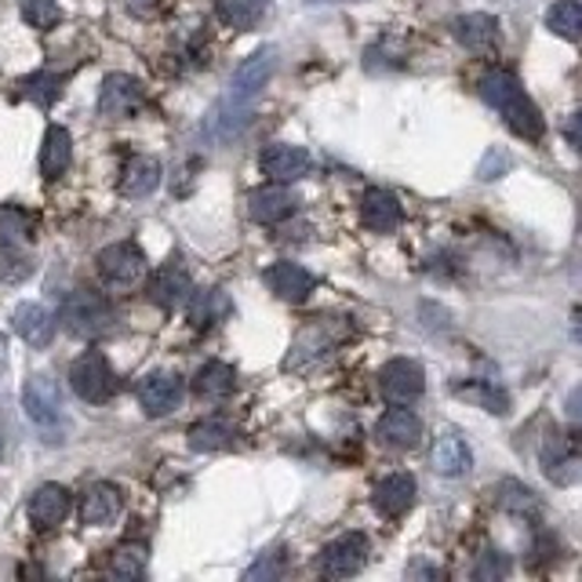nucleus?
Wrapping results in <instances>:
<instances>
[{"mask_svg":"<svg viewBox=\"0 0 582 582\" xmlns=\"http://www.w3.org/2000/svg\"><path fill=\"white\" fill-rule=\"evenodd\" d=\"M415 495H419V485L412 474H390L387 480L375 485V510L382 517H401L412 510Z\"/></svg>","mask_w":582,"mask_h":582,"instance_id":"obj_20","label":"nucleus"},{"mask_svg":"<svg viewBox=\"0 0 582 582\" xmlns=\"http://www.w3.org/2000/svg\"><path fill=\"white\" fill-rule=\"evenodd\" d=\"M506 572H510V561H506V553H499V550H488V553L474 564V575H477L480 582H495V579H502Z\"/></svg>","mask_w":582,"mask_h":582,"instance_id":"obj_37","label":"nucleus"},{"mask_svg":"<svg viewBox=\"0 0 582 582\" xmlns=\"http://www.w3.org/2000/svg\"><path fill=\"white\" fill-rule=\"evenodd\" d=\"M182 375H176V371H154V375L142 379L139 387V404L142 412L150 419H160L168 412H176V408L182 404Z\"/></svg>","mask_w":582,"mask_h":582,"instance_id":"obj_11","label":"nucleus"},{"mask_svg":"<svg viewBox=\"0 0 582 582\" xmlns=\"http://www.w3.org/2000/svg\"><path fill=\"white\" fill-rule=\"evenodd\" d=\"M452 33L469 52H488L499 41V22L491 15H459L452 22Z\"/></svg>","mask_w":582,"mask_h":582,"instance_id":"obj_22","label":"nucleus"},{"mask_svg":"<svg viewBox=\"0 0 582 582\" xmlns=\"http://www.w3.org/2000/svg\"><path fill=\"white\" fill-rule=\"evenodd\" d=\"M572 336H575V339H579V342H582V317H579V320H575V328H572Z\"/></svg>","mask_w":582,"mask_h":582,"instance_id":"obj_41","label":"nucleus"},{"mask_svg":"<svg viewBox=\"0 0 582 582\" xmlns=\"http://www.w3.org/2000/svg\"><path fill=\"white\" fill-rule=\"evenodd\" d=\"M361 222L375 233H390L401 226V201L382 186H371L361 201Z\"/></svg>","mask_w":582,"mask_h":582,"instance_id":"obj_19","label":"nucleus"},{"mask_svg":"<svg viewBox=\"0 0 582 582\" xmlns=\"http://www.w3.org/2000/svg\"><path fill=\"white\" fill-rule=\"evenodd\" d=\"M495 491H499V506L502 510H510V514H536L539 510L536 495H531L525 485H517V480H502Z\"/></svg>","mask_w":582,"mask_h":582,"instance_id":"obj_34","label":"nucleus"},{"mask_svg":"<svg viewBox=\"0 0 582 582\" xmlns=\"http://www.w3.org/2000/svg\"><path fill=\"white\" fill-rule=\"evenodd\" d=\"M266 284H269V292L284 303H306L317 281L299 263H274L266 269Z\"/></svg>","mask_w":582,"mask_h":582,"instance_id":"obj_16","label":"nucleus"},{"mask_svg":"<svg viewBox=\"0 0 582 582\" xmlns=\"http://www.w3.org/2000/svg\"><path fill=\"white\" fill-rule=\"evenodd\" d=\"M375 437L387 444V448L408 452V448H415V444L423 441V423H419V415L404 412V404H398L393 412H387L375 423Z\"/></svg>","mask_w":582,"mask_h":582,"instance_id":"obj_14","label":"nucleus"},{"mask_svg":"<svg viewBox=\"0 0 582 582\" xmlns=\"http://www.w3.org/2000/svg\"><path fill=\"white\" fill-rule=\"evenodd\" d=\"M564 139L582 154V109H579V114H572V120L564 124Z\"/></svg>","mask_w":582,"mask_h":582,"instance_id":"obj_39","label":"nucleus"},{"mask_svg":"<svg viewBox=\"0 0 582 582\" xmlns=\"http://www.w3.org/2000/svg\"><path fill=\"white\" fill-rule=\"evenodd\" d=\"M142 103H146V88L139 77H131V73H109L103 81V92H98V114L106 120L131 117Z\"/></svg>","mask_w":582,"mask_h":582,"instance_id":"obj_8","label":"nucleus"},{"mask_svg":"<svg viewBox=\"0 0 582 582\" xmlns=\"http://www.w3.org/2000/svg\"><path fill=\"white\" fill-rule=\"evenodd\" d=\"M33 237V222L19 212V208H4L0 212V241L4 244H27Z\"/></svg>","mask_w":582,"mask_h":582,"instance_id":"obj_35","label":"nucleus"},{"mask_svg":"<svg viewBox=\"0 0 582 582\" xmlns=\"http://www.w3.org/2000/svg\"><path fill=\"white\" fill-rule=\"evenodd\" d=\"M70 387H73V393H77L81 401L106 404L109 398H114L117 379H114V371H109L106 357L98 350H88V353H81L77 361L70 364Z\"/></svg>","mask_w":582,"mask_h":582,"instance_id":"obj_5","label":"nucleus"},{"mask_svg":"<svg viewBox=\"0 0 582 582\" xmlns=\"http://www.w3.org/2000/svg\"><path fill=\"white\" fill-rule=\"evenodd\" d=\"M160 186V165L154 157H131L128 165H124V176H120V193L124 197H150Z\"/></svg>","mask_w":582,"mask_h":582,"instance_id":"obj_24","label":"nucleus"},{"mask_svg":"<svg viewBox=\"0 0 582 582\" xmlns=\"http://www.w3.org/2000/svg\"><path fill=\"white\" fill-rule=\"evenodd\" d=\"M146 295H150L160 309H176L182 303H190L193 299V281H190V274H186L182 258H171V263L154 269L150 284H146Z\"/></svg>","mask_w":582,"mask_h":582,"instance_id":"obj_10","label":"nucleus"},{"mask_svg":"<svg viewBox=\"0 0 582 582\" xmlns=\"http://www.w3.org/2000/svg\"><path fill=\"white\" fill-rule=\"evenodd\" d=\"M459 398L477 401L491 415H506V412H510V398H506L499 387H488V382H466V387H459Z\"/></svg>","mask_w":582,"mask_h":582,"instance_id":"obj_31","label":"nucleus"},{"mask_svg":"<svg viewBox=\"0 0 582 582\" xmlns=\"http://www.w3.org/2000/svg\"><path fill=\"white\" fill-rule=\"evenodd\" d=\"M62 325H66L70 336H77V339H98L117 325V309L103 292L77 288L66 295V303H62Z\"/></svg>","mask_w":582,"mask_h":582,"instance_id":"obj_3","label":"nucleus"},{"mask_svg":"<svg viewBox=\"0 0 582 582\" xmlns=\"http://www.w3.org/2000/svg\"><path fill=\"white\" fill-rule=\"evenodd\" d=\"M568 419H572V423H582V387L579 390H572V398H568Z\"/></svg>","mask_w":582,"mask_h":582,"instance_id":"obj_40","label":"nucleus"},{"mask_svg":"<svg viewBox=\"0 0 582 582\" xmlns=\"http://www.w3.org/2000/svg\"><path fill=\"white\" fill-rule=\"evenodd\" d=\"M430 463L437 469L441 477H463L469 466H474V452H469V444L459 437V433H441L437 441H433V452H430Z\"/></svg>","mask_w":582,"mask_h":582,"instance_id":"obj_18","label":"nucleus"},{"mask_svg":"<svg viewBox=\"0 0 582 582\" xmlns=\"http://www.w3.org/2000/svg\"><path fill=\"white\" fill-rule=\"evenodd\" d=\"M219 19L233 30H252L263 22L269 0H215Z\"/></svg>","mask_w":582,"mask_h":582,"instance_id":"obj_26","label":"nucleus"},{"mask_svg":"<svg viewBox=\"0 0 582 582\" xmlns=\"http://www.w3.org/2000/svg\"><path fill=\"white\" fill-rule=\"evenodd\" d=\"M19 11L33 30H52L55 22L62 19L59 0H19Z\"/></svg>","mask_w":582,"mask_h":582,"instance_id":"obj_33","label":"nucleus"},{"mask_svg":"<svg viewBox=\"0 0 582 582\" xmlns=\"http://www.w3.org/2000/svg\"><path fill=\"white\" fill-rule=\"evenodd\" d=\"M233 387H237V375H233V368L222 364V361L204 364L193 379V390H197V398L201 401H226L233 393Z\"/></svg>","mask_w":582,"mask_h":582,"instance_id":"obj_25","label":"nucleus"},{"mask_svg":"<svg viewBox=\"0 0 582 582\" xmlns=\"http://www.w3.org/2000/svg\"><path fill=\"white\" fill-rule=\"evenodd\" d=\"M274 70H277V47H258L255 55H247L237 66V73H233L226 98H222L215 106V114L208 117V135H215V139H233V135L247 124V114H252L255 98L263 95L269 77H274Z\"/></svg>","mask_w":582,"mask_h":582,"instance_id":"obj_1","label":"nucleus"},{"mask_svg":"<svg viewBox=\"0 0 582 582\" xmlns=\"http://www.w3.org/2000/svg\"><path fill=\"white\" fill-rule=\"evenodd\" d=\"M98 274L114 288H135L146 277V255L139 252V244L117 241L98 252Z\"/></svg>","mask_w":582,"mask_h":582,"instance_id":"obj_6","label":"nucleus"},{"mask_svg":"<svg viewBox=\"0 0 582 582\" xmlns=\"http://www.w3.org/2000/svg\"><path fill=\"white\" fill-rule=\"evenodd\" d=\"M33 274V263L19 252V244H4L0 241V281H22Z\"/></svg>","mask_w":582,"mask_h":582,"instance_id":"obj_36","label":"nucleus"},{"mask_svg":"<svg viewBox=\"0 0 582 582\" xmlns=\"http://www.w3.org/2000/svg\"><path fill=\"white\" fill-rule=\"evenodd\" d=\"M480 98L499 109L502 120L510 124L521 139H542L547 120H542L539 106L531 103L528 92L521 88V81H517L510 70H488L485 77H480Z\"/></svg>","mask_w":582,"mask_h":582,"instance_id":"obj_2","label":"nucleus"},{"mask_svg":"<svg viewBox=\"0 0 582 582\" xmlns=\"http://www.w3.org/2000/svg\"><path fill=\"white\" fill-rule=\"evenodd\" d=\"M73 160V139L66 128H59V124H52V128L44 131V146H41V176L44 179H59L62 171L70 168Z\"/></svg>","mask_w":582,"mask_h":582,"instance_id":"obj_23","label":"nucleus"},{"mask_svg":"<svg viewBox=\"0 0 582 582\" xmlns=\"http://www.w3.org/2000/svg\"><path fill=\"white\" fill-rule=\"evenodd\" d=\"M146 564H150V550L142 542H128V547L114 550V557H109V572L117 579H142Z\"/></svg>","mask_w":582,"mask_h":582,"instance_id":"obj_28","label":"nucleus"},{"mask_svg":"<svg viewBox=\"0 0 582 582\" xmlns=\"http://www.w3.org/2000/svg\"><path fill=\"white\" fill-rule=\"evenodd\" d=\"M22 408L27 419L44 433V441H66V412H62V393L52 375H33L22 390Z\"/></svg>","mask_w":582,"mask_h":582,"instance_id":"obj_4","label":"nucleus"},{"mask_svg":"<svg viewBox=\"0 0 582 582\" xmlns=\"http://www.w3.org/2000/svg\"><path fill=\"white\" fill-rule=\"evenodd\" d=\"M124 510V495L117 485H106V480H98L88 491H84L81 499V521L92 525V528H106L114 525Z\"/></svg>","mask_w":582,"mask_h":582,"instance_id":"obj_13","label":"nucleus"},{"mask_svg":"<svg viewBox=\"0 0 582 582\" xmlns=\"http://www.w3.org/2000/svg\"><path fill=\"white\" fill-rule=\"evenodd\" d=\"M284 572V564H281V553H274V557H263L255 568H247V575L244 579H277Z\"/></svg>","mask_w":582,"mask_h":582,"instance_id":"obj_38","label":"nucleus"},{"mask_svg":"<svg viewBox=\"0 0 582 582\" xmlns=\"http://www.w3.org/2000/svg\"><path fill=\"white\" fill-rule=\"evenodd\" d=\"M379 387L390 404H415L426 393V371L419 361L398 357V361H390L379 371Z\"/></svg>","mask_w":582,"mask_h":582,"instance_id":"obj_7","label":"nucleus"},{"mask_svg":"<svg viewBox=\"0 0 582 582\" xmlns=\"http://www.w3.org/2000/svg\"><path fill=\"white\" fill-rule=\"evenodd\" d=\"M30 521L36 531H52L59 528L62 521H66V514H70V491L62 488V485H41L33 491V499H30Z\"/></svg>","mask_w":582,"mask_h":582,"instance_id":"obj_15","label":"nucleus"},{"mask_svg":"<svg viewBox=\"0 0 582 582\" xmlns=\"http://www.w3.org/2000/svg\"><path fill=\"white\" fill-rule=\"evenodd\" d=\"M11 320H15L19 339H27L30 346H47V342H52V336H55L52 309H44L41 303H22Z\"/></svg>","mask_w":582,"mask_h":582,"instance_id":"obj_21","label":"nucleus"},{"mask_svg":"<svg viewBox=\"0 0 582 582\" xmlns=\"http://www.w3.org/2000/svg\"><path fill=\"white\" fill-rule=\"evenodd\" d=\"M295 193L284 190L281 186H263V190H255L252 197H247V212H252L255 222H263V226H277V222H284L292 212H295Z\"/></svg>","mask_w":582,"mask_h":582,"instance_id":"obj_17","label":"nucleus"},{"mask_svg":"<svg viewBox=\"0 0 582 582\" xmlns=\"http://www.w3.org/2000/svg\"><path fill=\"white\" fill-rule=\"evenodd\" d=\"M0 452H4V441H0Z\"/></svg>","mask_w":582,"mask_h":582,"instance_id":"obj_42","label":"nucleus"},{"mask_svg":"<svg viewBox=\"0 0 582 582\" xmlns=\"http://www.w3.org/2000/svg\"><path fill=\"white\" fill-rule=\"evenodd\" d=\"M547 27L564 36V41H582V4H575V0H561V4L550 8L547 15Z\"/></svg>","mask_w":582,"mask_h":582,"instance_id":"obj_30","label":"nucleus"},{"mask_svg":"<svg viewBox=\"0 0 582 582\" xmlns=\"http://www.w3.org/2000/svg\"><path fill=\"white\" fill-rule=\"evenodd\" d=\"M230 299H226V292H219V288H212V292H197L193 295V303H190V320L197 328H208V325H219L222 317L230 314Z\"/></svg>","mask_w":582,"mask_h":582,"instance_id":"obj_27","label":"nucleus"},{"mask_svg":"<svg viewBox=\"0 0 582 582\" xmlns=\"http://www.w3.org/2000/svg\"><path fill=\"white\" fill-rule=\"evenodd\" d=\"M22 92H27L36 106H52L62 92V77L52 70H41V73H33V77L22 81Z\"/></svg>","mask_w":582,"mask_h":582,"instance_id":"obj_32","label":"nucleus"},{"mask_svg":"<svg viewBox=\"0 0 582 582\" xmlns=\"http://www.w3.org/2000/svg\"><path fill=\"white\" fill-rule=\"evenodd\" d=\"M258 165L274 182H299L309 176V168H314V157H309L303 146H266L263 157H258Z\"/></svg>","mask_w":582,"mask_h":582,"instance_id":"obj_12","label":"nucleus"},{"mask_svg":"<svg viewBox=\"0 0 582 582\" xmlns=\"http://www.w3.org/2000/svg\"><path fill=\"white\" fill-rule=\"evenodd\" d=\"M368 564V539L350 531V536H339L336 542H328L325 553H320V575L325 579H350Z\"/></svg>","mask_w":582,"mask_h":582,"instance_id":"obj_9","label":"nucleus"},{"mask_svg":"<svg viewBox=\"0 0 582 582\" xmlns=\"http://www.w3.org/2000/svg\"><path fill=\"white\" fill-rule=\"evenodd\" d=\"M233 441V426L222 423V419H204L190 430V448L193 452H219Z\"/></svg>","mask_w":582,"mask_h":582,"instance_id":"obj_29","label":"nucleus"}]
</instances>
